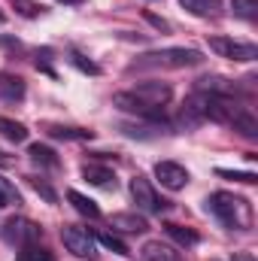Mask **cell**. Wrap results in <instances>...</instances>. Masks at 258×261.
I'll use <instances>...</instances> for the list:
<instances>
[{
    "label": "cell",
    "instance_id": "obj_6",
    "mask_svg": "<svg viewBox=\"0 0 258 261\" xmlns=\"http://www.w3.org/2000/svg\"><path fill=\"white\" fill-rule=\"evenodd\" d=\"M113 107L122 110V113L137 116V119H146V122H158V119H164V110H161V107L146 103V100L137 97L134 91H119V94H113Z\"/></svg>",
    "mask_w": 258,
    "mask_h": 261
},
{
    "label": "cell",
    "instance_id": "obj_23",
    "mask_svg": "<svg viewBox=\"0 0 258 261\" xmlns=\"http://www.w3.org/2000/svg\"><path fill=\"white\" fill-rule=\"evenodd\" d=\"M18 261H55L49 249H43L40 243H31V246H21L18 249Z\"/></svg>",
    "mask_w": 258,
    "mask_h": 261
},
{
    "label": "cell",
    "instance_id": "obj_30",
    "mask_svg": "<svg viewBox=\"0 0 258 261\" xmlns=\"http://www.w3.org/2000/svg\"><path fill=\"white\" fill-rule=\"evenodd\" d=\"M234 261H255V255H252V252H237Z\"/></svg>",
    "mask_w": 258,
    "mask_h": 261
},
{
    "label": "cell",
    "instance_id": "obj_1",
    "mask_svg": "<svg viewBox=\"0 0 258 261\" xmlns=\"http://www.w3.org/2000/svg\"><path fill=\"white\" fill-rule=\"evenodd\" d=\"M203 203H207V213H213L231 231H246L252 225V210L243 197H234L228 192H213Z\"/></svg>",
    "mask_w": 258,
    "mask_h": 261
},
{
    "label": "cell",
    "instance_id": "obj_22",
    "mask_svg": "<svg viewBox=\"0 0 258 261\" xmlns=\"http://www.w3.org/2000/svg\"><path fill=\"white\" fill-rule=\"evenodd\" d=\"M94 240H100L107 249H113V252H119V255H131L128 243H125L122 237H116L113 231H97V237H94Z\"/></svg>",
    "mask_w": 258,
    "mask_h": 261
},
{
    "label": "cell",
    "instance_id": "obj_7",
    "mask_svg": "<svg viewBox=\"0 0 258 261\" xmlns=\"http://www.w3.org/2000/svg\"><path fill=\"white\" fill-rule=\"evenodd\" d=\"M210 49L228 61H255L258 58V49L252 43H240V40H228V37H210Z\"/></svg>",
    "mask_w": 258,
    "mask_h": 261
},
{
    "label": "cell",
    "instance_id": "obj_13",
    "mask_svg": "<svg viewBox=\"0 0 258 261\" xmlns=\"http://www.w3.org/2000/svg\"><path fill=\"white\" fill-rule=\"evenodd\" d=\"M143 258L146 261H186L173 246H167V243H161V240H149V243L143 246Z\"/></svg>",
    "mask_w": 258,
    "mask_h": 261
},
{
    "label": "cell",
    "instance_id": "obj_12",
    "mask_svg": "<svg viewBox=\"0 0 258 261\" xmlns=\"http://www.w3.org/2000/svg\"><path fill=\"white\" fill-rule=\"evenodd\" d=\"M113 228L116 231H125V234H146L149 231V222L137 213H116L113 216Z\"/></svg>",
    "mask_w": 258,
    "mask_h": 261
},
{
    "label": "cell",
    "instance_id": "obj_24",
    "mask_svg": "<svg viewBox=\"0 0 258 261\" xmlns=\"http://www.w3.org/2000/svg\"><path fill=\"white\" fill-rule=\"evenodd\" d=\"M122 130L128 137H140V140H152L158 134H164L167 128H158V125H122Z\"/></svg>",
    "mask_w": 258,
    "mask_h": 261
},
{
    "label": "cell",
    "instance_id": "obj_32",
    "mask_svg": "<svg viewBox=\"0 0 258 261\" xmlns=\"http://www.w3.org/2000/svg\"><path fill=\"white\" fill-rule=\"evenodd\" d=\"M0 21H3V12H0Z\"/></svg>",
    "mask_w": 258,
    "mask_h": 261
},
{
    "label": "cell",
    "instance_id": "obj_2",
    "mask_svg": "<svg viewBox=\"0 0 258 261\" xmlns=\"http://www.w3.org/2000/svg\"><path fill=\"white\" fill-rule=\"evenodd\" d=\"M197 64H203V52L173 46V49H158V52L140 55L128 70H183V67H197Z\"/></svg>",
    "mask_w": 258,
    "mask_h": 261
},
{
    "label": "cell",
    "instance_id": "obj_27",
    "mask_svg": "<svg viewBox=\"0 0 258 261\" xmlns=\"http://www.w3.org/2000/svg\"><path fill=\"white\" fill-rule=\"evenodd\" d=\"M28 182H31V189H34L37 195H43L46 200H49V203H55V200H58V195H55V189H52L49 182H43V179H37V176H31Z\"/></svg>",
    "mask_w": 258,
    "mask_h": 261
},
{
    "label": "cell",
    "instance_id": "obj_11",
    "mask_svg": "<svg viewBox=\"0 0 258 261\" xmlns=\"http://www.w3.org/2000/svg\"><path fill=\"white\" fill-rule=\"evenodd\" d=\"M82 176L97 189H116V173L100 164H82Z\"/></svg>",
    "mask_w": 258,
    "mask_h": 261
},
{
    "label": "cell",
    "instance_id": "obj_17",
    "mask_svg": "<svg viewBox=\"0 0 258 261\" xmlns=\"http://www.w3.org/2000/svg\"><path fill=\"white\" fill-rule=\"evenodd\" d=\"M0 137H6L9 143H24L28 140V128L15 119H3L0 116Z\"/></svg>",
    "mask_w": 258,
    "mask_h": 261
},
{
    "label": "cell",
    "instance_id": "obj_4",
    "mask_svg": "<svg viewBox=\"0 0 258 261\" xmlns=\"http://www.w3.org/2000/svg\"><path fill=\"white\" fill-rule=\"evenodd\" d=\"M61 240H64L67 252H73L76 258H94L97 255V240L82 225H64L61 228Z\"/></svg>",
    "mask_w": 258,
    "mask_h": 261
},
{
    "label": "cell",
    "instance_id": "obj_25",
    "mask_svg": "<svg viewBox=\"0 0 258 261\" xmlns=\"http://www.w3.org/2000/svg\"><path fill=\"white\" fill-rule=\"evenodd\" d=\"M216 176L231 179V182H246V186H255V182H258V176H255V173H249V170H225V167H219V170H216Z\"/></svg>",
    "mask_w": 258,
    "mask_h": 261
},
{
    "label": "cell",
    "instance_id": "obj_5",
    "mask_svg": "<svg viewBox=\"0 0 258 261\" xmlns=\"http://www.w3.org/2000/svg\"><path fill=\"white\" fill-rule=\"evenodd\" d=\"M131 197H134L137 210L152 213V216H161V213H167V206H170L164 197H158V192L149 186L146 176H134V179H131Z\"/></svg>",
    "mask_w": 258,
    "mask_h": 261
},
{
    "label": "cell",
    "instance_id": "obj_16",
    "mask_svg": "<svg viewBox=\"0 0 258 261\" xmlns=\"http://www.w3.org/2000/svg\"><path fill=\"white\" fill-rule=\"evenodd\" d=\"M183 9H189L197 18H213L219 12V0H179Z\"/></svg>",
    "mask_w": 258,
    "mask_h": 261
},
{
    "label": "cell",
    "instance_id": "obj_18",
    "mask_svg": "<svg viewBox=\"0 0 258 261\" xmlns=\"http://www.w3.org/2000/svg\"><path fill=\"white\" fill-rule=\"evenodd\" d=\"M46 134L52 140H94L91 130H82V128H64V125H49Z\"/></svg>",
    "mask_w": 258,
    "mask_h": 261
},
{
    "label": "cell",
    "instance_id": "obj_15",
    "mask_svg": "<svg viewBox=\"0 0 258 261\" xmlns=\"http://www.w3.org/2000/svg\"><path fill=\"white\" fill-rule=\"evenodd\" d=\"M67 200L73 203V210H76L79 216H88V219H100V206H97L91 197H85L82 192L70 189V192H67Z\"/></svg>",
    "mask_w": 258,
    "mask_h": 261
},
{
    "label": "cell",
    "instance_id": "obj_10",
    "mask_svg": "<svg viewBox=\"0 0 258 261\" xmlns=\"http://www.w3.org/2000/svg\"><path fill=\"white\" fill-rule=\"evenodd\" d=\"M134 94L137 97H143L146 103H152V107H167L170 103V97H173V88L167 85V82H140L137 88H134Z\"/></svg>",
    "mask_w": 258,
    "mask_h": 261
},
{
    "label": "cell",
    "instance_id": "obj_21",
    "mask_svg": "<svg viewBox=\"0 0 258 261\" xmlns=\"http://www.w3.org/2000/svg\"><path fill=\"white\" fill-rule=\"evenodd\" d=\"M231 9L243 21H255L258 18V0H231Z\"/></svg>",
    "mask_w": 258,
    "mask_h": 261
},
{
    "label": "cell",
    "instance_id": "obj_9",
    "mask_svg": "<svg viewBox=\"0 0 258 261\" xmlns=\"http://www.w3.org/2000/svg\"><path fill=\"white\" fill-rule=\"evenodd\" d=\"M207 122V94L194 91L192 97H186L183 110H179V125L183 128H197Z\"/></svg>",
    "mask_w": 258,
    "mask_h": 261
},
{
    "label": "cell",
    "instance_id": "obj_29",
    "mask_svg": "<svg viewBox=\"0 0 258 261\" xmlns=\"http://www.w3.org/2000/svg\"><path fill=\"white\" fill-rule=\"evenodd\" d=\"M146 18H149L158 31H167V21H164V18H158V15H152V12H146Z\"/></svg>",
    "mask_w": 258,
    "mask_h": 261
},
{
    "label": "cell",
    "instance_id": "obj_20",
    "mask_svg": "<svg viewBox=\"0 0 258 261\" xmlns=\"http://www.w3.org/2000/svg\"><path fill=\"white\" fill-rule=\"evenodd\" d=\"M164 231H167V237H170V240H176L179 246H194V243L200 240V237H197V231L183 228V225H167Z\"/></svg>",
    "mask_w": 258,
    "mask_h": 261
},
{
    "label": "cell",
    "instance_id": "obj_14",
    "mask_svg": "<svg viewBox=\"0 0 258 261\" xmlns=\"http://www.w3.org/2000/svg\"><path fill=\"white\" fill-rule=\"evenodd\" d=\"M0 97L15 103V100H24V82L12 73H0Z\"/></svg>",
    "mask_w": 258,
    "mask_h": 261
},
{
    "label": "cell",
    "instance_id": "obj_8",
    "mask_svg": "<svg viewBox=\"0 0 258 261\" xmlns=\"http://www.w3.org/2000/svg\"><path fill=\"white\" fill-rule=\"evenodd\" d=\"M155 179H158L164 189L179 192V189L189 186V170H186L183 164H176V161H158V164H155Z\"/></svg>",
    "mask_w": 258,
    "mask_h": 261
},
{
    "label": "cell",
    "instance_id": "obj_28",
    "mask_svg": "<svg viewBox=\"0 0 258 261\" xmlns=\"http://www.w3.org/2000/svg\"><path fill=\"white\" fill-rule=\"evenodd\" d=\"M70 61H73V64L79 67L82 73H91V76H97V73H100V67L94 64V61H88L85 55H79V52H73V55H70Z\"/></svg>",
    "mask_w": 258,
    "mask_h": 261
},
{
    "label": "cell",
    "instance_id": "obj_31",
    "mask_svg": "<svg viewBox=\"0 0 258 261\" xmlns=\"http://www.w3.org/2000/svg\"><path fill=\"white\" fill-rule=\"evenodd\" d=\"M58 3H67V6H76V3H82V0H58Z\"/></svg>",
    "mask_w": 258,
    "mask_h": 261
},
{
    "label": "cell",
    "instance_id": "obj_26",
    "mask_svg": "<svg viewBox=\"0 0 258 261\" xmlns=\"http://www.w3.org/2000/svg\"><path fill=\"white\" fill-rule=\"evenodd\" d=\"M12 203L18 206V203H21V195L15 192V186H12L9 179L0 176V206H12Z\"/></svg>",
    "mask_w": 258,
    "mask_h": 261
},
{
    "label": "cell",
    "instance_id": "obj_19",
    "mask_svg": "<svg viewBox=\"0 0 258 261\" xmlns=\"http://www.w3.org/2000/svg\"><path fill=\"white\" fill-rule=\"evenodd\" d=\"M28 155H31V161H34V164H40V167H58L55 152H52L49 146H43V143H34V146L28 149Z\"/></svg>",
    "mask_w": 258,
    "mask_h": 261
},
{
    "label": "cell",
    "instance_id": "obj_3",
    "mask_svg": "<svg viewBox=\"0 0 258 261\" xmlns=\"http://www.w3.org/2000/svg\"><path fill=\"white\" fill-rule=\"evenodd\" d=\"M3 240L9 243V246H31V243H40V237H43V231H40V225H34L31 219H21V216H12V219H6V225H3Z\"/></svg>",
    "mask_w": 258,
    "mask_h": 261
}]
</instances>
